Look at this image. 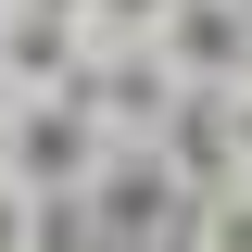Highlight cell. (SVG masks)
<instances>
[{"mask_svg": "<svg viewBox=\"0 0 252 252\" xmlns=\"http://www.w3.org/2000/svg\"><path fill=\"white\" fill-rule=\"evenodd\" d=\"M76 227H89V252H164L189 227V177L152 139H101V164L76 177Z\"/></svg>", "mask_w": 252, "mask_h": 252, "instance_id": "cell-1", "label": "cell"}, {"mask_svg": "<svg viewBox=\"0 0 252 252\" xmlns=\"http://www.w3.org/2000/svg\"><path fill=\"white\" fill-rule=\"evenodd\" d=\"M89 164H101L89 101H13V114H0V177L26 189V202H76Z\"/></svg>", "mask_w": 252, "mask_h": 252, "instance_id": "cell-2", "label": "cell"}, {"mask_svg": "<svg viewBox=\"0 0 252 252\" xmlns=\"http://www.w3.org/2000/svg\"><path fill=\"white\" fill-rule=\"evenodd\" d=\"M76 76H89L76 0H13L0 13V101H76Z\"/></svg>", "mask_w": 252, "mask_h": 252, "instance_id": "cell-3", "label": "cell"}, {"mask_svg": "<svg viewBox=\"0 0 252 252\" xmlns=\"http://www.w3.org/2000/svg\"><path fill=\"white\" fill-rule=\"evenodd\" d=\"M152 51H164V76H177V89H252V26L227 13V0H177Z\"/></svg>", "mask_w": 252, "mask_h": 252, "instance_id": "cell-4", "label": "cell"}, {"mask_svg": "<svg viewBox=\"0 0 252 252\" xmlns=\"http://www.w3.org/2000/svg\"><path fill=\"white\" fill-rule=\"evenodd\" d=\"M76 101H89V126H101V139H152L189 89L164 76V51H101L89 76H76Z\"/></svg>", "mask_w": 252, "mask_h": 252, "instance_id": "cell-5", "label": "cell"}, {"mask_svg": "<svg viewBox=\"0 0 252 252\" xmlns=\"http://www.w3.org/2000/svg\"><path fill=\"white\" fill-rule=\"evenodd\" d=\"M177 240H189V252H252V177H227V189H202Z\"/></svg>", "mask_w": 252, "mask_h": 252, "instance_id": "cell-6", "label": "cell"}, {"mask_svg": "<svg viewBox=\"0 0 252 252\" xmlns=\"http://www.w3.org/2000/svg\"><path fill=\"white\" fill-rule=\"evenodd\" d=\"M0 252H38V202H26L13 177H0Z\"/></svg>", "mask_w": 252, "mask_h": 252, "instance_id": "cell-7", "label": "cell"}, {"mask_svg": "<svg viewBox=\"0 0 252 252\" xmlns=\"http://www.w3.org/2000/svg\"><path fill=\"white\" fill-rule=\"evenodd\" d=\"M227 13H240V26H252V0H227Z\"/></svg>", "mask_w": 252, "mask_h": 252, "instance_id": "cell-8", "label": "cell"}, {"mask_svg": "<svg viewBox=\"0 0 252 252\" xmlns=\"http://www.w3.org/2000/svg\"><path fill=\"white\" fill-rule=\"evenodd\" d=\"M0 13H13V0H0Z\"/></svg>", "mask_w": 252, "mask_h": 252, "instance_id": "cell-9", "label": "cell"}, {"mask_svg": "<svg viewBox=\"0 0 252 252\" xmlns=\"http://www.w3.org/2000/svg\"><path fill=\"white\" fill-rule=\"evenodd\" d=\"M0 114H13V101H0Z\"/></svg>", "mask_w": 252, "mask_h": 252, "instance_id": "cell-10", "label": "cell"}]
</instances>
